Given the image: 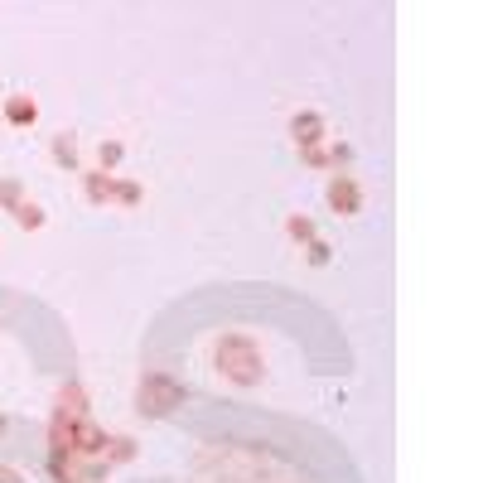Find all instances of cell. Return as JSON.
Segmentation results:
<instances>
[{
	"instance_id": "cell-5",
	"label": "cell",
	"mask_w": 483,
	"mask_h": 483,
	"mask_svg": "<svg viewBox=\"0 0 483 483\" xmlns=\"http://www.w3.org/2000/svg\"><path fill=\"white\" fill-rule=\"evenodd\" d=\"M0 117H5V126H15V131H30V126H39V102L30 92H10Z\"/></svg>"
},
{
	"instance_id": "cell-16",
	"label": "cell",
	"mask_w": 483,
	"mask_h": 483,
	"mask_svg": "<svg viewBox=\"0 0 483 483\" xmlns=\"http://www.w3.org/2000/svg\"><path fill=\"white\" fill-rule=\"evenodd\" d=\"M305 261H309V266H329V261H334V247H329L324 237H315V242L305 247Z\"/></svg>"
},
{
	"instance_id": "cell-11",
	"label": "cell",
	"mask_w": 483,
	"mask_h": 483,
	"mask_svg": "<svg viewBox=\"0 0 483 483\" xmlns=\"http://www.w3.org/2000/svg\"><path fill=\"white\" fill-rule=\"evenodd\" d=\"M121 160H126V146H121L117 136L97 140V165H92V169H102V175H117V169H121Z\"/></svg>"
},
{
	"instance_id": "cell-8",
	"label": "cell",
	"mask_w": 483,
	"mask_h": 483,
	"mask_svg": "<svg viewBox=\"0 0 483 483\" xmlns=\"http://www.w3.org/2000/svg\"><path fill=\"white\" fill-rule=\"evenodd\" d=\"M111 204L140 208V204H146V184H136V179H126V175H111Z\"/></svg>"
},
{
	"instance_id": "cell-2",
	"label": "cell",
	"mask_w": 483,
	"mask_h": 483,
	"mask_svg": "<svg viewBox=\"0 0 483 483\" xmlns=\"http://www.w3.org/2000/svg\"><path fill=\"white\" fill-rule=\"evenodd\" d=\"M218 363L227 367V377H232V382H242V387H251V382L261 377V353H257V344H251L247 334L223 338V344H218Z\"/></svg>"
},
{
	"instance_id": "cell-15",
	"label": "cell",
	"mask_w": 483,
	"mask_h": 483,
	"mask_svg": "<svg viewBox=\"0 0 483 483\" xmlns=\"http://www.w3.org/2000/svg\"><path fill=\"white\" fill-rule=\"evenodd\" d=\"M300 165H305V169H319V175H324V169H334V165H329V146H309V150H300Z\"/></svg>"
},
{
	"instance_id": "cell-14",
	"label": "cell",
	"mask_w": 483,
	"mask_h": 483,
	"mask_svg": "<svg viewBox=\"0 0 483 483\" xmlns=\"http://www.w3.org/2000/svg\"><path fill=\"white\" fill-rule=\"evenodd\" d=\"M24 198H30V194H24V184L15 175H0V213H15Z\"/></svg>"
},
{
	"instance_id": "cell-7",
	"label": "cell",
	"mask_w": 483,
	"mask_h": 483,
	"mask_svg": "<svg viewBox=\"0 0 483 483\" xmlns=\"http://www.w3.org/2000/svg\"><path fill=\"white\" fill-rule=\"evenodd\" d=\"M78 179H82V204H88V208H107V204H111V175L82 165Z\"/></svg>"
},
{
	"instance_id": "cell-1",
	"label": "cell",
	"mask_w": 483,
	"mask_h": 483,
	"mask_svg": "<svg viewBox=\"0 0 483 483\" xmlns=\"http://www.w3.org/2000/svg\"><path fill=\"white\" fill-rule=\"evenodd\" d=\"M184 396H189V387H184L175 373H165V367H146L136 382V411L140 416H169L175 406H184Z\"/></svg>"
},
{
	"instance_id": "cell-6",
	"label": "cell",
	"mask_w": 483,
	"mask_h": 483,
	"mask_svg": "<svg viewBox=\"0 0 483 483\" xmlns=\"http://www.w3.org/2000/svg\"><path fill=\"white\" fill-rule=\"evenodd\" d=\"M49 160L68 169V175H82V146H78V136L73 131H59V136H49Z\"/></svg>"
},
{
	"instance_id": "cell-18",
	"label": "cell",
	"mask_w": 483,
	"mask_h": 483,
	"mask_svg": "<svg viewBox=\"0 0 483 483\" xmlns=\"http://www.w3.org/2000/svg\"><path fill=\"white\" fill-rule=\"evenodd\" d=\"M0 483H30V478H24L15 464H0Z\"/></svg>"
},
{
	"instance_id": "cell-19",
	"label": "cell",
	"mask_w": 483,
	"mask_h": 483,
	"mask_svg": "<svg viewBox=\"0 0 483 483\" xmlns=\"http://www.w3.org/2000/svg\"><path fill=\"white\" fill-rule=\"evenodd\" d=\"M5 425H10V421H5V416H0V435H5Z\"/></svg>"
},
{
	"instance_id": "cell-10",
	"label": "cell",
	"mask_w": 483,
	"mask_h": 483,
	"mask_svg": "<svg viewBox=\"0 0 483 483\" xmlns=\"http://www.w3.org/2000/svg\"><path fill=\"white\" fill-rule=\"evenodd\" d=\"M107 464H136L140 459V445L131 435H107V450H102Z\"/></svg>"
},
{
	"instance_id": "cell-12",
	"label": "cell",
	"mask_w": 483,
	"mask_h": 483,
	"mask_svg": "<svg viewBox=\"0 0 483 483\" xmlns=\"http://www.w3.org/2000/svg\"><path fill=\"white\" fill-rule=\"evenodd\" d=\"M53 411H63V416H88V392H82V382H63Z\"/></svg>"
},
{
	"instance_id": "cell-4",
	"label": "cell",
	"mask_w": 483,
	"mask_h": 483,
	"mask_svg": "<svg viewBox=\"0 0 483 483\" xmlns=\"http://www.w3.org/2000/svg\"><path fill=\"white\" fill-rule=\"evenodd\" d=\"M290 140H295V150H309V146H324L329 140V121L319 117V111H295L290 117Z\"/></svg>"
},
{
	"instance_id": "cell-9",
	"label": "cell",
	"mask_w": 483,
	"mask_h": 483,
	"mask_svg": "<svg viewBox=\"0 0 483 483\" xmlns=\"http://www.w3.org/2000/svg\"><path fill=\"white\" fill-rule=\"evenodd\" d=\"M286 237L295 242V247H309V242L319 237V223L309 218V213H286Z\"/></svg>"
},
{
	"instance_id": "cell-17",
	"label": "cell",
	"mask_w": 483,
	"mask_h": 483,
	"mask_svg": "<svg viewBox=\"0 0 483 483\" xmlns=\"http://www.w3.org/2000/svg\"><path fill=\"white\" fill-rule=\"evenodd\" d=\"M329 165H334V175L353 165V146H348V140H334V146H329Z\"/></svg>"
},
{
	"instance_id": "cell-3",
	"label": "cell",
	"mask_w": 483,
	"mask_h": 483,
	"mask_svg": "<svg viewBox=\"0 0 483 483\" xmlns=\"http://www.w3.org/2000/svg\"><path fill=\"white\" fill-rule=\"evenodd\" d=\"M324 204L334 208V218H358L367 208V194L348 169H338V175H329V184H324Z\"/></svg>"
},
{
	"instance_id": "cell-13",
	"label": "cell",
	"mask_w": 483,
	"mask_h": 483,
	"mask_svg": "<svg viewBox=\"0 0 483 483\" xmlns=\"http://www.w3.org/2000/svg\"><path fill=\"white\" fill-rule=\"evenodd\" d=\"M10 218H15L24 232H44V227H49V213H44V204H34V198H24V204L10 213Z\"/></svg>"
}]
</instances>
